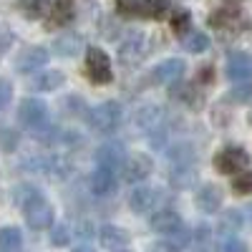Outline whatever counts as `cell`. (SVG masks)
<instances>
[{
  "label": "cell",
  "instance_id": "6da1fadb",
  "mask_svg": "<svg viewBox=\"0 0 252 252\" xmlns=\"http://www.w3.org/2000/svg\"><path fill=\"white\" fill-rule=\"evenodd\" d=\"M18 121L26 131L40 139H51L53 136V126H51V111L46 106V101L40 98H23L18 106Z\"/></svg>",
  "mask_w": 252,
  "mask_h": 252
},
{
  "label": "cell",
  "instance_id": "7a4b0ae2",
  "mask_svg": "<svg viewBox=\"0 0 252 252\" xmlns=\"http://www.w3.org/2000/svg\"><path fill=\"white\" fill-rule=\"evenodd\" d=\"M121 119H124V109H121L119 101L96 103V106L89 111V124L98 134H114L121 126Z\"/></svg>",
  "mask_w": 252,
  "mask_h": 252
},
{
  "label": "cell",
  "instance_id": "3957f363",
  "mask_svg": "<svg viewBox=\"0 0 252 252\" xmlns=\"http://www.w3.org/2000/svg\"><path fill=\"white\" fill-rule=\"evenodd\" d=\"M116 10L126 18L161 20L169 13V0H116Z\"/></svg>",
  "mask_w": 252,
  "mask_h": 252
},
{
  "label": "cell",
  "instance_id": "277c9868",
  "mask_svg": "<svg viewBox=\"0 0 252 252\" xmlns=\"http://www.w3.org/2000/svg\"><path fill=\"white\" fill-rule=\"evenodd\" d=\"M86 76L91 83L96 86H109L114 81V68H111V58L106 56L103 48H96L91 46L86 51Z\"/></svg>",
  "mask_w": 252,
  "mask_h": 252
},
{
  "label": "cell",
  "instance_id": "5b68a950",
  "mask_svg": "<svg viewBox=\"0 0 252 252\" xmlns=\"http://www.w3.org/2000/svg\"><path fill=\"white\" fill-rule=\"evenodd\" d=\"M209 26L222 31V33H240V31L247 28V18L242 15L240 5L227 3V5L217 8L212 15H209Z\"/></svg>",
  "mask_w": 252,
  "mask_h": 252
},
{
  "label": "cell",
  "instance_id": "8992f818",
  "mask_svg": "<svg viewBox=\"0 0 252 252\" xmlns=\"http://www.w3.org/2000/svg\"><path fill=\"white\" fill-rule=\"evenodd\" d=\"M146 40H149V35L141 33V31H131L121 40L119 61L124 63V66H134V63H139L146 53H149V43H146Z\"/></svg>",
  "mask_w": 252,
  "mask_h": 252
},
{
  "label": "cell",
  "instance_id": "52a82bcc",
  "mask_svg": "<svg viewBox=\"0 0 252 252\" xmlns=\"http://www.w3.org/2000/svg\"><path fill=\"white\" fill-rule=\"evenodd\" d=\"M23 215H26V222L31 229H48L53 224V207L40 194L31 197L23 204Z\"/></svg>",
  "mask_w": 252,
  "mask_h": 252
},
{
  "label": "cell",
  "instance_id": "ba28073f",
  "mask_svg": "<svg viewBox=\"0 0 252 252\" xmlns=\"http://www.w3.org/2000/svg\"><path fill=\"white\" fill-rule=\"evenodd\" d=\"M250 164V154L242 149V146H224L222 152L215 154V169L220 174H237Z\"/></svg>",
  "mask_w": 252,
  "mask_h": 252
},
{
  "label": "cell",
  "instance_id": "9c48e42d",
  "mask_svg": "<svg viewBox=\"0 0 252 252\" xmlns=\"http://www.w3.org/2000/svg\"><path fill=\"white\" fill-rule=\"evenodd\" d=\"M96 164L98 166H106V169L111 172H119L124 169V164H126V146L121 141H103L98 149H96Z\"/></svg>",
  "mask_w": 252,
  "mask_h": 252
},
{
  "label": "cell",
  "instance_id": "30bf717a",
  "mask_svg": "<svg viewBox=\"0 0 252 252\" xmlns=\"http://www.w3.org/2000/svg\"><path fill=\"white\" fill-rule=\"evenodd\" d=\"M164 119H166V111L161 106H157V103H146V106H141L134 116V126L139 131L144 134H157L164 129Z\"/></svg>",
  "mask_w": 252,
  "mask_h": 252
},
{
  "label": "cell",
  "instance_id": "8fae6325",
  "mask_svg": "<svg viewBox=\"0 0 252 252\" xmlns=\"http://www.w3.org/2000/svg\"><path fill=\"white\" fill-rule=\"evenodd\" d=\"M48 63V51L43 46H28L18 53L15 58V71L18 73H35Z\"/></svg>",
  "mask_w": 252,
  "mask_h": 252
},
{
  "label": "cell",
  "instance_id": "7c38bea8",
  "mask_svg": "<svg viewBox=\"0 0 252 252\" xmlns=\"http://www.w3.org/2000/svg\"><path fill=\"white\" fill-rule=\"evenodd\" d=\"M227 78L232 83H245L252 78V56L245 51H232L227 56Z\"/></svg>",
  "mask_w": 252,
  "mask_h": 252
},
{
  "label": "cell",
  "instance_id": "4fadbf2b",
  "mask_svg": "<svg viewBox=\"0 0 252 252\" xmlns=\"http://www.w3.org/2000/svg\"><path fill=\"white\" fill-rule=\"evenodd\" d=\"M152 172H154V164L149 154H134L124 164V179L129 184H141Z\"/></svg>",
  "mask_w": 252,
  "mask_h": 252
},
{
  "label": "cell",
  "instance_id": "5bb4252c",
  "mask_svg": "<svg viewBox=\"0 0 252 252\" xmlns=\"http://www.w3.org/2000/svg\"><path fill=\"white\" fill-rule=\"evenodd\" d=\"M184 71H187V63L182 58H166L152 71V78L157 83H177L184 76Z\"/></svg>",
  "mask_w": 252,
  "mask_h": 252
},
{
  "label": "cell",
  "instance_id": "9a60e30c",
  "mask_svg": "<svg viewBox=\"0 0 252 252\" xmlns=\"http://www.w3.org/2000/svg\"><path fill=\"white\" fill-rule=\"evenodd\" d=\"M194 202H197V207L202 209V212L215 215V212H220V207H222V189L217 184H202L197 189Z\"/></svg>",
  "mask_w": 252,
  "mask_h": 252
},
{
  "label": "cell",
  "instance_id": "2e32d148",
  "mask_svg": "<svg viewBox=\"0 0 252 252\" xmlns=\"http://www.w3.org/2000/svg\"><path fill=\"white\" fill-rule=\"evenodd\" d=\"M157 199H159V192L152 187H136L131 197H129V207L134 209L136 215H146L152 212V209L157 207Z\"/></svg>",
  "mask_w": 252,
  "mask_h": 252
},
{
  "label": "cell",
  "instance_id": "e0dca14e",
  "mask_svg": "<svg viewBox=\"0 0 252 252\" xmlns=\"http://www.w3.org/2000/svg\"><path fill=\"white\" fill-rule=\"evenodd\" d=\"M114 187H116V172L96 164V169L91 174V192L98 194V197H106V194L114 192Z\"/></svg>",
  "mask_w": 252,
  "mask_h": 252
},
{
  "label": "cell",
  "instance_id": "ac0fdd59",
  "mask_svg": "<svg viewBox=\"0 0 252 252\" xmlns=\"http://www.w3.org/2000/svg\"><path fill=\"white\" fill-rule=\"evenodd\" d=\"M179 227H182V217H179V212H174V209H169V207L159 209V212L152 217V229L154 232L169 235V232H174V229H179Z\"/></svg>",
  "mask_w": 252,
  "mask_h": 252
},
{
  "label": "cell",
  "instance_id": "d6986e66",
  "mask_svg": "<svg viewBox=\"0 0 252 252\" xmlns=\"http://www.w3.org/2000/svg\"><path fill=\"white\" fill-rule=\"evenodd\" d=\"M63 83H66V76H63V71H43V73H38L28 86L33 91H40V94H48V91H56L61 89Z\"/></svg>",
  "mask_w": 252,
  "mask_h": 252
},
{
  "label": "cell",
  "instance_id": "ffe728a7",
  "mask_svg": "<svg viewBox=\"0 0 252 252\" xmlns=\"http://www.w3.org/2000/svg\"><path fill=\"white\" fill-rule=\"evenodd\" d=\"M81 46H83V38L78 33H63L53 40V53L61 58H71L81 51Z\"/></svg>",
  "mask_w": 252,
  "mask_h": 252
},
{
  "label": "cell",
  "instance_id": "44dd1931",
  "mask_svg": "<svg viewBox=\"0 0 252 252\" xmlns=\"http://www.w3.org/2000/svg\"><path fill=\"white\" fill-rule=\"evenodd\" d=\"M98 240H101V245H103V247H109V250H124L126 245H129V235H126V229L114 227V224L101 227Z\"/></svg>",
  "mask_w": 252,
  "mask_h": 252
},
{
  "label": "cell",
  "instance_id": "7402d4cb",
  "mask_svg": "<svg viewBox=\"0 0 252 252\" xmlns=\"http://www.w3.org/2000/svg\"><path fill=\"white\" fill-rule=\"evenodd\" d=\"M166 157H169L172 166L177 164H194L197 154H194V146L189 144V141H177L169 146V152H166Z\"/></svg>",
  "mask_w": 252,
  "mask_h": 252
},
{
  "label": "cell",
  "instance_id": "603a6c76",
  "mask_svg": "<svg viewBox=\"0 0 252 252\" xmlns=\"http://www.w3.org/2000/svg\"><path fill=\"white\" fill-rule=\"evenodd\" d=\"M23 250V235L18 227H0V252H20Z\"/></svg>",
  "mask_w": 252,
  "mask_h": 252
},
{
  "label": "cell",
  "instance_id": "cb8c5ba5",
  "mask_svg": "<svg viewBox=\"0 0 252 252\" xmlns=\"http://www.w3.org/2000/svg\"><path fill=\"white\" fill-rule=\"evenodd\" d=\"M18 3V10L23 13L28 20H38L48 13V8L53 5L51 0H15Z\"/></svg>",
  "mask_w": 252,
  "mask_h": 252
},
{
  "label": "cell",
  "instance_id": "d4e9b609",
  "mask_svg": "<svg viewBox=\"0 0 252 252\" xmlns=\"http://www.w3.org/2000/svg\"><path fill=\"white\" fill-rule=\"evenodd\" d=\"M182 48L187 53H204L209 48V38L202 31H189L187 35H182Z\"/></svg>",
  "mask_w": 252,
  "mask_h": 252
},
{
  "label": "cell",
  "instance_id": "484cf974",
  "mask_svg": "<svg viewBox=\"0 0 252 252\" xmlns=\"http://www.w3.org/2000/svg\"><path fill=\"white\" fill-rule=\"evenodd\" d=\"M197 179V169H194V164H177L172 166V184L174 187H192Z\"/></svg>",
  "mask_w": 252,
  "mask_h": 252
},
{
  "label": "cell",
  "instance_id": "4316f807",
  "mask_svg": "<svg viewBox=\"0 0 252 252\" xmlns=\"http://www.w3.org/2000/svg\"><path fill=\"white\" fill-rule=\"evenodd\" d=\"M73 20V5L71 0H56L51 10V26H68Z\"/></svg>",
  "mask_w": 252,
  "mask_h": 252
},
{
  "label": "cell",
  "instance_id": "83f0119b",
  "mask_svg": "<svg viewBox=\"0 0 252 252\" xmlns=\"http://www.w3.org/2000/svg\"><path fill=\"white\" fill-rule=\"evenodd\" d=\"M189 240H192V235H189V229L182 224L179 229H174V232H169V235H166V247H169V250H182V247H187L189 245Z\"/></svg>",
  "mask_w": 252,
  "mask_h": 252
},
{
  "label": "cell",
  "instance_id": "f1b7e54d",
  "mask_svg": "<svg viewBox=\"0 0 252 252\" xmlns=\"http://www.w3.org/2000/svg\"><path fill=\"white\" fill-rule=\"evenodd\" d=\"M189 23H192V15H189V10H177L172 15V31L177 35H187L189 33Z\"/></svg>",
  "mask_w": 252,
  "mask_h": 252
},
{
  "label": "cell",
  "instance_id": "f546056e",
  "mask_svg": "<svg viewBox=\"0 0 252 252\" xmlns=\"http://www.w3.org/2000/svg\"><path fill=\"white\" fill-rule=\"evenodd\" d=\"M232 192L235 194H252V172H242L232 182Z\"/></svg>",
  "mask_w": 252,
  "mask_h": 252
},
{
  "label": "cell",
  "instance_id": "4dcf8cb0",
  "mask_svg": "<svg viewBox=\"0 0 252 252\" xmlns=\"http://www.w3.org/2000/svg\"><path fill=\"white\" fill-rule=\"evenodd\" d=\"M51 242L56 247H66L71 242V232H68V227L66 224H56L53 227V232H51Z\"/></svg>",
  "mask_w": 252,
  "mask_h": 252
},
{
  "label": "cell",
  "instance_id": "1f68e13d",
  "mask_svg": "<svg viewBox=\"0 0 252 252\" xmlns=\"http://www.w3.org/2000/svg\"><path fill=\"white\" fill-rule=\"evenodd\" d=\"M10 101H13V86H10V81L0 78V111H5Z\"/></svg>",
  "mask_w": 252,
  "mask_h": 252
},
{
  "label": "cell",
  "instance_id": "d6a6232c",
  "mask_svg": "<svg viewBox=\"0 0 252 252\" xmlns=\"http://www.w3.org/2000/svg\"><path fill=\"white\" fill-rule=\"evenodd\" d=\"M229 98H235V101H250V98H252V83H250V81L237 83V89L229 94Z\"/></svg>",
  "mask_w": 252,
  "mask_h": 252
},
{
  "label": "cell",
  "instance_id": "836d02e7",
  "mask_svg": "<svg viewBox=\"0 0 252 252\" xmlns=\"http://www.w3.org/2000/svg\"><path fill=\"white\" fill-rule=\"evenodd\" d=\"M220 252H247V245L242 240H237V237H229V240L222 242Z\"/></svg>",
  "mask_w": 252,
  "mask_h": 252
},
{
  "label": "cell",
  "instance_id": "e575fe53",
  "mask_svg": "<svg viewBox=\"0 0 252 252\" xmlns=\"http://www.w3.org/2000/svg\"><path fill=\"white\" fill-rule=\"evenodd\" d=\"M10 43H13V33H10V28L0 26V58H3V56L8 53Z\"/></svg>",
  "mask_w": 252,
  "mask_h": 252
},
{
  "label": "cell",
  "instance_id": "d590c367",
  "mask_svg": "<svg viewBox=\"0 0 252 252\" xmlns=\"http://www.w3.org/2000/svg\"><path fill=\"white\" fill-rule=\"evenodd\" d=\"M0 139H3V149L5 152H13L15 146H18V134L15 131H3V134H0Z\"/></svg>",
  "mask_w": 252,
  "mask_h": 252
},
{
  "label": "cell",
  "instance_id": "8d00e7d4",
  "mask_svg": "<svg viewBox=\"0 0 252 252\" xmlns=\"http://www.w3.org/2000/svg\"><path fill=\"white\" fill-rule=\"evenodd\" d=\"M194 83H204V86H207V83H212V66H207V68H202Z\"/></svg>",
  "mask_w": 252,
  "mask_h": 252
},
{
  "label": "cell",
  "instance_id": "74e56055",
  "mask_svg": "<svg viewBox=\"0 0 252 252\" xmlns=\"http://www.w3.org/2000/svg\"><path fill=\"white\" fill-rule=\"evenodd\" d=\"M76 252H96V250H91V247H76Z\"/></svg>",
  "mask_w": 252,
  "mask_h": 252
},
{
  "label": "cell",
  "instance_id": "f35d334b",
  "mask_svg": "<svg viewBox=\"0 0 252 252\" xmlns=\"http://www.w3.org/2000/svg\"><path fill=\"white\" fill-rule=\"evenodd\" d=\"M114 252H124V250H114Z\"/></svg>",
  "mask_w": 252,
  "mask_h": 252
}]
</instances>
